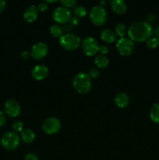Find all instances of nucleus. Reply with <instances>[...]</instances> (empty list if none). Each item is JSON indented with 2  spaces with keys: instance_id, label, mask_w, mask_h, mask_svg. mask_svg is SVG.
I'll list each match as a JSON object with an SVG mask.
<instances>
[{
  "instance_id": "f257e3e1",
  "label": "nucleus",
  "mask_w": 159,
  "mask_h": 160,
  "mask_svg": "<svg viewBox=\"0 0 159 160\" xmlns=\"http://www.w3.org/2000/svg\"><path fill=\"white\" fill-rule=\"evenodd\" d=\"M129 39L132 42H142L148 40L153 33L151 25L146 21H137L129 27L127 31Z\"/></svg>"
},
{
  "instance_id": "f03ea898",
  "label": "nucleus",
  "mask_w": 159,
  "mask_h": 160,
  "mask_svg": "<svg viewBox=\"0 0 159 160\" xmlns=\"http://www.w3.org/2000/svg\"><path fill=\"white\" fill-rule=\"evenodd\" d=\"M73 85L78 93L87 94L91 88V79L87 73L81 72L73 78Z\"/></svg>"
},
{
  "instance_id": "7ed1b4c3",
  "label": "nucleus",
  "mask_w": 159,
  "mask_h": 160,
  "mask_svg": "<svg viewBox=\"0 0 159 160\" xmlns=\"http://www.w3.org/2000/svg\"><path fill=\"white\" fill-rule=\"evenodd\" d=\"M59 44L65 50L71 51L75 50L80 45V38L76 34L73 33L63 34L59 38Z\"/></svg>"
},
{
  "instance_id": "20e7f679",
  "label": "nucleus",
  "mask_w": 159,
  "mask_h": 160,
  "mask_svg": "<svg viewBox=\"0 0 159 160\" xmlns=\"http://www.w3.org/2000/svg\"><path fill=\"white\" fill-rule=\"evenodd\" d=\"M1 144L6 150H14L20 145V137L14 131H8L2 137Z\"/></svg>"
},
{
  "instance_id": "39448f33",
  "label": "nucleus",
  "mask_w": 159,
  "mask_h": 160,
  "mask_svg": "<svg viewBox=\"0 0 159 160\" xmlns=\"http://www.w3.org/2000/svg\"><path fill=\"white\" fill-rule=\"evenodd\" d=\"M90 19L96 26H102L107 20V12L102 6H95L90 12Z\"/></svg>"
},
{
  "instance_id": "423d86ee",
  "label": "nucleus",
  "mask_w": 159,
  "mask_h": 160,
  "mask_svg": "<svg viewBox=\"0 0 159 160\" xmlns=\"http://www.w3.org/2000/svg\"><path fill=\"white\" fill-rule=\"evenodd\" d=\"M117 51L123 56H129L132 54L135 50V45L132 40L127 38H121L116 44Z\"/></svg>"
},
{
  "instance_id": "0eeeda50",
  "label": "nucleus",
  "mask_w": 159,
  "mask_h": 160,
  "mask_svg": "<svg viewBox=\"0 0 159 160\" xmlns=\"http://www.w3.org/2000/svg\"><path fill=\"white\" fill-rule=\"evenodd\" d=\"M82 50L88 56H94L99 52V45L98 42L92 37H87L81 43Z\"/></svg>"
},
{
  "instance_id": "6e6552de",
  "label": "nucleus",
  "mask_w": 159,
  "mask_h": 160,
  "mask_svg": "<svg viewBox=\"0 0 159 160\" xmlns=\"http://www.w3.org/2000/svg\"><path fill=\"white\" fill-rule=\"evenodd\" d=\"M61 128V122L55 117H49L44 120L42 129L46 134H54L59 132Z\"/></svg>"
},
{
  "instance_id": "1a4fd4ad",
  "label": "nucleus",
  "mask_w": 159,
  "mask_h": 160,
  "mask_svg": "<svg viewBox=\"0 0 159 160\" xmlns=\"http://www.w3.org/2000/svg\"><path fill=\"white\" fill-rule=\"evenodd\" d=\"M52 18L59 23H65L70 21L71 13L67 8L60 6L57 7L52 12Z\"/></svg>"
},
{
  "instance_id": "9d476101",
  "label": "nucleus",
  "mask_w": 159,
  "mask_h": 160,
  "mask_svg": "<svg viewBox=\"0 0 159 160\" xmlns=\"http://www.w3.org/2000/svg\"><path fill=\"white\" fill-rule=\"evenodd\" d=\"M48 51V48L46 44L44 42H38L33 45L31 51V56H32L33 59L39 60L46 56Z\"/></svg>"
},
{
  "instance_id": "9b49d317",
  "label": "nucleus",
  "mask_w": 159,
  "mask_h": 160,
  "mask_svg": "<svg viewBox=\"0 0 159 160\" xmlns=\"http://www.w3.org/2000/svg\"><path fill=\"white\" fill-rule=\"evenodd\" d=\"M5 112L10 117H16L20 112V106L14 99H9L6 102L4 106Z\"/></svg>"
},
{
  "instance_id": "f8f14e48",
  "label": "nucleus",
  "mask_w": 159,
  "mask_h": 160,
  "mask_svg": "<svg viewBox=\"0 0 159 160\" xmlns=\"http://www.w3.org/2000/svg\"><path fill=\"white\" fill-rule=\"evenodd\" d=\"M49 70L48 68L45 65H37L33 68L32 71H31V75H32L33 78L37 81H41V80L45 79L47 78L48 75Z\"/></svg>"
},
{
  "instance_id": "ddd939ff",
  "label": "nucleus",
  "mask_w": 159,
  "mask_h": 160,
  "mask_svg": "<svg viewBox=\"0 0 159 160\" xmlns=\"http://www.w3.org/2000/svg\"><path fill=\"white\" fill-rule=\"evenodd\" d=\"M38 15V9L34 5L29 6L23 12V19L27 23H32L37 20Z\"/></svg>"
},
{
  "instance_id": "4468645a",
  "label": "nucleus",
  "mask_w": 159,
  "mask_h": 160,
  "mask_svg": "<svg viewBox=\"0 0 159 160\" xmlns=\"http://www.w3.org/2000/svg\"><path fill=\"white\" fill-rule=\"evenodd\" d=\"M111 7L115 13L123 15L127 10V5L122 0H112L111 2Z\"/></svg>"
},
{
  "instance_id": "2eb2a0df",
  "label": "nucleus",
  "mask_w": 159,
  "mask_h": 160,
  "mask_svg": "<svg viewBox=\"0 0 159 160\" xmlns=\"http://www.w3.org/2000/svg\"><path fill=\"white\" fill-rule=\"evenodd\" d=\"M115 103L119 108H126L129 103V98L126 93H118L115 97Z\"/></svg>"
},
{
  "instance_id": "dca6fc26",
  "label": "nucleus",
  "mask_w": 159,
  "mask_h": 160,
  "mask_svg": "<svg viewBox=\"0 0 159 160\" xmlns=\"http://www.w3.org/2000/svg\"><path fill=\"white\" fill-rule=\"evenodd\" d=\"M101 38L106 43H113L116 40V34L112 30L105 29L101 32Z\"/></svg>"
},
{
  "instance_id": "f3484780",
  "label": "nucleus",
  "mask_w": 159,
  "mask_h": 160,
  "mask_svg": "<svg viewBox=\"0 0 159 160\" xmlns=\"http://www.w3.org/2000/svg\"><path fill=\"white\" fill-rule=\"evenodd\" d=\"M21 139L25 144H31L35 139V134L31 129H24L21 131Z\"/></svg>"
},
{
  "instance_id": "a211bd4d",
  "label": "nucleus",
  "mask_w": 159,
  "mask_h": 160,
  "mask_svg": "<svg viewBox=\"0 0 159 160\" xmlns=\"http://www.w3.org/2000/svg\"><path fill=\"white\" fill-rule=\"evenodd\" d=\"M151 120L155 123H159V103H154L150 110Z\"/></svg>"
},
{
  "instance_id": "6ab92c4d",
  "label": "nucleus",
  "mask_w": 159,
  "mask_h": 160,
  "mask_svg": "<svg viewBox=\"0 0 159 160\" xmlns=\"http://www.w3.org/2000/svg\"><path fill=\"white\" fill-rule=\"evenodd\" d=\"M95 65L100 69H104L108 65V59L103 55H98L94 59Z\"/></svg>"
},
{
  "instance_id": "aec40b11",
  "label": "nucleus",
  "mask_w": 159,
  "mask_h": 160,
  "mask_svg": "<svg viewBox=\"0 0 159 160\" xmlns=\"http://www.w3.org/2000/svg\"><path fill=\"white\" fill-rule=\"evenodd\" d=\"M50 33L55 38H59L62 35V28L59 25L52 24L50 27Z\"/></svg>"
},
{
  "instance_id": "412c9836",
  "label": "nucleus",
  "mask_w": 159,
  "mask_h": 160,
  "mask_svg": "<svg viewBox=\"0 0 159 160\" xmlns=\"http://www.w3.org/2000/svg\"><path fill=\"white\" fill-rule=\"evenodd\" d=\"M115 33L117 34V35L119 36L120 38H124V35L126 33V28L125 24L122 23H117L116 26H115Z\"/></svg>"
},
{
  "instance_id": "4be33fe9",
  "label": "nucleus",
  "mask_w": 159,
  "mask_h": 160,
  "mask_svg": "<svg viewBox=\"0 0 159 160\" xmlns=\"http://www.w3.org/2000/svg\"><path fill=\"white\" fill-rule=\"evenodd\" d=\"M74 12L75 15L77 17V18H83V17H85L86 14H87V9H86L84 6H77V7L75 9Z\"/></svg>"
},
{
  "instance_id": "5701e85b",
  "label": "nucleus",
  "mask_w": 159,
  "mask_h": 160,
  "mask_svg": "<svg viewBox=\"0 0 159 160\" xmlns=\"http://www.w3.org/2000/svg\"><path fill=\"white\" fill-rule=\"evenodd\" d=\"M159 45V39L157 38H150L147 42V46L149 48H155Z\"/></svg>"
},
{
  "instance_id": "b1692460",
  "label": "nucleus",
  "mask_w": 159,
  "mask_h": 160,
  "mask_svg": "<svg viewBox=\"0 0 159 160\" xmlns=\"http://www.w3.org/2000/svg\"><path fill=\"white\" fill-rule=\"evenodd\" d=\"M60 3L63 6V7L68 9V8L74 6L76 5V0H61Z\"/></svg>"
},
{
  "instance_id": "393cba45",
  "label": "nucleus",
  "mask_w": 159,
  "mask_h": 160,
  "mask_svg": "<svg viewBox=\"0 0 159 160\" xmlns=\"http://www.w3.org/2000/svg\"><path fill=\"white\" fill-rule=\"evenodd\" d=\"M23 123L20 121H16L14 122L13 124H12V129H13L14 132L17 133L19 131H23Z\"/></svg>"
},
{
  "instance_id": "a878e982",
  "label": "nucleus",
  "mask_w": 159,
  "mask_h": 160,
  "mask_svg": "<svg viewBox=\"0 0 159 160\" xmlns=\"http://www.w3.org/2000/svg\"><path fill=\"white\" fill-rule=\"evenodd\" d=\"M88 75L90 78V79H91V78H96L97 77H98V75H99V71H98V69L92 68L90 69V71H89Z\"/></svg>"
},
{
  "instance_id": "bb28decb",
  "label": "nucleus",
  "mask_w": 159,
  "mask_h": 160,
  "mask_svg": "<svg viewBox=\"0 0 159 160\" xmlns=\"http://www.w3.org/2000/svg\"><path fill=\"white\" fill-rule=\"evenodd\" d=\"M37 9L41 12H45L48 9V4H47L46 2H41L40 4L37 6Z\"/></svg>"
},
{
  "instance_id": "cd10ccee",
  "label": "nucleus",
  "mask_w": 159,
  "mask_h": 160,
  "mask_svg": "<svg viewBox=\"0 0 159 160\" xmlns=\"http://www.w3.org/2000/svg\"><path fill=\"white\" fill-rule=\"evenodd\" d=\"M24 160H37V156L34 153H28L25 156Z\"/></svg>"
},
{
  "instance_id": "c85d7f7f",
  "label": "nucleus",
  "mask_w": 159,
  "mask_h": 160,
  "mask_svg": "<svg viewBox=\"0 0 159 160\" xmlns=\"http://www.w3.org/2000/svg\"><path fill=\"white\" fill-rule=\"evenodd\" d=\"M99 52L101 53V55L104 56L108 52V48L105 45H101V46H99Z\"/></svg>"
},
{
  "instance_id": "c756f323",
  "label": "nucleus",
  "mask_w": 159,
  "mask_h": 160,
  "mask_svg": "<svg viewBox=\"0 0 159 160\" xmlns=\"http://www.w3.org/2000/svg\"><path fill=\"white\" fill-rule=\"evenodd\" d=\"M6 119L5 114L2 111H0V127H2L6 123Z\"/></svg>"
},
{
  "instance_id": "7c9ffc66",
  "label": "nucleus",
  "mask_w": 159,
  "mask_h": 160,
  "mask_svg": "<svg viewBox=\"0 0 159 160\" xmlns=\"http://www.w3.org/2000/svg\"><path fill=\"white\" fill-rule=\"evenodd\" d=\"M70 22L73 25H77L80 23V20L77 17H71L70 19Z\"/></svg>"
},
{
  "instance_id": "2f4dec72",
  "label": "nucleus",
  "mask_w": 159,
  "mask_h": 160,
  "mask_svg": "<svg viewBox=\"0 0 159 160\" xmlns=\"http://www.w3.org/2000/svg\"><path fill=\"white\" fill-rule=\"evenodd\" d=\"M6 2L3 1V0H0V13L4 10L5 7H6Z\"/></svg>"
},
{
  "instance_id": "473e14b6",
  "label": "nucleus",
  "mask_w": 159,
  "mask_h": 160,
  "mask_svg": "<svg viewBox=\"0 0 159 160\" xmlns=\"http://www.w3.org/2000/svg\"><path fill=\"white\" fill-rule=\"evenodd\" d=\"M21 56H22V58H23V59H28V58H29V56H30V53H29V52H27V51H24V52H22V54H21Z\"/></svg>"
},
{
  "instance_id": "72a5a7b5",
  "label": "nucleus",
  "mask_w": 159,
  "mask_h": 160,
  "mask_svg": "<svg viewBox=\"0 0 159 160\" xmlns=\"http://www.w3.org/2000/svg\"><path fill=\"white\" fill-rule=\"evenodd\" d=\"M154 34H155L156 38H157L159 39V27H157V28H155V31H154Z\"/></svg>"
},
{
  "instance_id": "f704fd0d",
  "label": "nucleus",
  "mask_w": 159,
  "mask_h": 160,
  "mask_svg": "<svg viewBox=\"0 0 159 160\" xmlns=\"http://www.w3.org/2000/svg\"><path fill=\"white\" fill-rule=\"evenodd\" d=\"M55 0H54V1H48V0H47L46 1V2H48V3H54V2H55Z\"/></svg>"
},
{
  "instance_id": "c9c22d12",
  "label": "nucleus",
  "mask_w": 159,
  "mask_h": 160,
  "mask_svg": "<svg viewBox=\"0 0 159 160\" xmlns=\"http://www.w3.org/2000/svg\"><path fill=\"white\" fill-rule=\"evenodd\" d=\"M101 4H105V2H101Z\"/></svg>"
}]
</instances>
